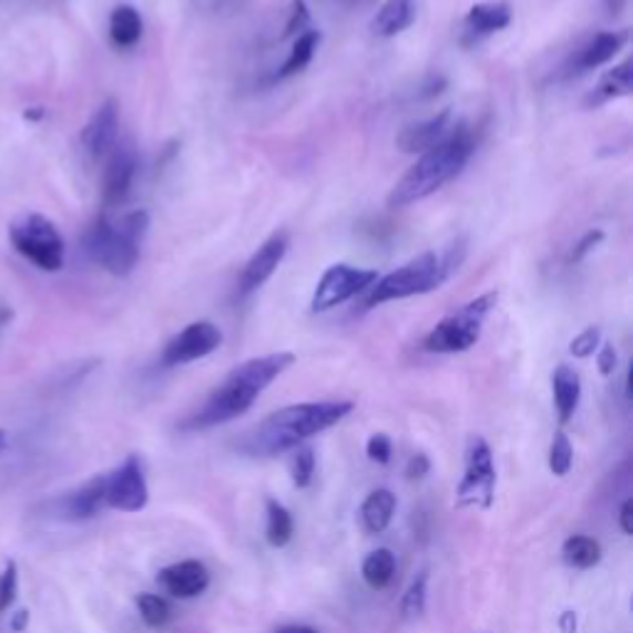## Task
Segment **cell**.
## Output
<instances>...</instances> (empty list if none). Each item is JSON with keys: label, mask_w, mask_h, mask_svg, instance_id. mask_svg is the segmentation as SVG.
Listing matches in <instances>:
<instances>
[{"label": "cell", "mask_w": 633, "mask_h": 633, "mask_svg": "<svg viewBox=\"0 0 633 633\" xmlns=\"http://www.w3.org/2000/svg\"><path fill=\"white\" fill-rule=\"evenodd\" d=\"M116 134H120V104L116 100H106L82 129L84 152L94 159L110 154L116 144Z\"/></svg>", "instance_id": "16"}, {"label": "cell", "mask_w": 633, "mask_h": 633, "mask_svg": "<svg viewBox=\"0 0 633 633\" xmlns=\"http://www.w3.org/2000/svg\"><path fill=\"white\" fill-rule=\"evenodd\" d=\"M512 23V10L506 0H486V3H476L468 10L463 20L466 40L478 42L488 35L506 30Z\"/></svg>", "instance_id": "18"}, {"label": "cell", "mask_w": 633, "mask_h": 633, "mask_svg": "<svg viewBox=\"0 0 633 633\" xmlns=\"http://www.w3.org/2000/svg\"><path fill=\"white\" fill-rule=\"evenodd\" d=\"M144 35L142 13L134 6H116L110 18V38L116 48H134Z\"/></svg>", "instance_id": "23"}, {"label": "cell", "mask_w": 633, "mask_h": 633, "mask_svg": "<svg viewBox=\"0 0 633 633\" xmlns=\"http://www.w3.org/2000/svg\"><path fill=\"white\" fill-rule=\"evenodd\" d=\"M6 446H8V436H6L3 428H0V450H6Z\"/></svg>", "instance_id": "46"}, {"label": "cell", "mask_w": 633, "mask_h": 633, "mask_svg": "<svg viewBox=\"0 0 633 633\" xmlns=\"http://www.w3.org/2000/svg\"><path fill=\"white\" fill-rule=\"evenodd\" d=\"M223 345V331L208 319L191 321L176 337L166 341L161 351V364L164 367H184V364L211 357L213 351Z\"/></svg>", "instance_id": "10"}, {"label": "cell", "mask_w": 633, "mask_h": 633, "mask_svg": "<svg viewBox=\"0 0 633 633\" xmlns=\"http://www.w3.org/2000/svg\"><path fill=\"white\" fill-rule=\"evenodd\" d=\"M626 42H629L626 30L596 32V35L579 50V55L574 60V72H589L602 68V64H609L621 50H624Z\"/></svg>", "instance_id": "19"}, {"label": "cell", "mask_w": 633, "mask_h": 633, "mask_svg": "<svg viewBox=\"0 0 633 633\" xmlns=\"http://www.w3.org/2000/svg\"><path fill=\"white\" fill-rule=\"evenodd\" d=\"M602 544L586 534H572L570 540L562 544V560L572 570H592L602 562Z\"/></svg>", "instance_id": "26"}, {"label": "cell", "mask_w": 633, "mask_h": 633, "mask_svg": "<svg viewBox=\"0 0 633 633\" xmlns=\"http://www.w3.org/2000/svg\"><path fill=\"white\" fill-rule=\"evenodd\" d=\"M428 473H431V458L426 453H414L406 463V478L409 480H423Z\"/></svg>", "instance_id": "39"}, {"label": "cell", "mask_w": 633, "mask_h": 633, "mask_svg": "<svg viewBox=\"0 0 633 633\" xmlns=\"http://www.w3.org/2000/svg\"><path fill=\"white\" fill-rule=\"evenodd\" d=\"M396 574V557L386 547H379L367 554V560L361 562V579L367 582L374 592H381V589L389 586L394 582Z\"/></svg>", "instance_id": "27"}, {"label": "cell", "mask_w": 633, "mask_h": 633, "mask_svg": "<svg viewBox=\"0 0 633 633\" xmlns=\"http://www.w3.org/2000/svg\"><path fill=\"white\" fill-rule=\"evenodd\" d=\"M309 30V8L305 0H293V6H289V18L285 23V32L283 38H293L299 35V32Z\"/></svg>", "instance_id": "35"}, {"label": "cell", "mask_w": 633, "mask_h": 633, "mask_svg": "<svg viewBox=\"0 0 633 633\" xmlns=\"http://www.w3.org/2000/svg\"><path fill=\"white\" fill-rule=\"evenodd\" d=\"M16 251L45 273H58L64 265V241L48 218L25 216L10 228Z\"/></svg>", "instance_id": "8"}, {"label": "cell", "mask_w": 633, "mask_h": 633, "mask_svg": "<svg viewBox=\"0 0 633 633\" xmlns=\"http://www.w3.org/2000/svg\"><path fill=\"white\" fill-rule=\"evenodd\" d=\"M631 92H633V60H624L599 80L592 96H589V102L596 106L611 100H619V96H629Z\"/></svg>", "instance_id": "24"}, {"label": "cell", "mask_w": 633, "mask_h": 633, "mask_svg": "<svg viewBox=\"0 0 633 633\" xmlns=\"http://www.w3.org/2000/svg\"><path fill=\"white\" fill-rule=\"evenodd\" d=\"M139 171V156L132 146H114L104 171V206H122L132 193Z\"/></svg>", "instance_id": "14"}, {"label": "cell", "mask_w": 633, "mask_h": 633, "mask_svg": "<svg viewBox=\"0 0 633 633\" xmlns=\"http://www.w3.org/2000/svg\"><path fill=\"white\" fill-rule=\"evenodd\" d=\"M619 528L621 532L626 534V538H631L633 534V500H624L621 502V508H619Z\"/></svg>", "instance_id": "40"}, {"label": "cell", "mask_w": 633, "mask_h": 633, "mask_svg": "<svg viewBox=\"0 0 633 633\" xmlns=\"http://www.w3.org/2000/svg\"><path fill=\"white\" fill-rule=\"evenodd\" d=\"M293 364L295 354L289 351H275L265 354V357L243 361L241 367H235L228 377L221 381L218 389L188 418L184 428H188V431H206V428L223 426L233 421V418L248 414L257 401V396L277 377H283Z\"/></svg>", "instance_id": "1"}, {"label": "cell", "mask_w": 633, "mask_h": 633, "mask_svg": "<svg viewBox=\"0 0 633 633\" xmlns=\"http://www.w3.org/2000/svg\"><path fill=\"white\" fill-rule=\"evenodd\" d=\"M28 619H30L28 611H18V614L13 616V621H10V629H13L16 633H23L25 626H28Z\"/></svg>", "instance_id": "43"}, {"label": "cell", "mask_w": 633, "mask_h": 633, "mask_svg": "<svg viewBox=\"0 0 633 633\" xmlns=\"http://www.w3.org/2000/svg\"><path fill=\"white\" fill-rule=\"evenodd\" d=\"M476 154V136L468 124H453L441 144L428 149L389 193V208H406L450 184Z\"/></svg>", "instance_id": "3"}, {"label": "cell", "mask_w": 633, "mask_h": 633, "mask_svg": "<svg viewBox=\"0 0 633 633\" xmlns=\"http://www.w3.org/2000/svg\"><path fill=\"white\" fill-rule=\"evenodd\" d=\"M317 473V456L309 446H297L293 460H289V476H293V486L297 490H305L313 486Z\"/></svg>", "instance_id": "30"}, {"label": "cell", "mask_w": 633, "mask_h": 633, "mask_svg": "<svg viewBox=\"0 0 633 633\" xmlns=\"http://www.w3.org/2000/svg\"><path fill=\"white\" fill-rule=\"evenodd\" d=\"M146 231L149 213L142 208L124 213L120 221L100 216L92 228L84 233V253L90 255L92 263L104 267L106 273L124 277L139 263Z\"/></svg>", "instance_id": "4"}, {"label": "cell", "mask_w": 633, "mask_h": 633, "mask_svg": "<svg viewBox=\"0 0 633 633\" xmlns=\"http://www.w3.org/2000/svg\"><path fill=\"white\" fill-rule=\"evenodd\" d=\"M156 582L169 596L188 602V599L206 594V589L211 586V572L208 566L198 560H184L164 566V570L159 572Z\"/></svg>", "instance_id": "13"}, {"label": "cell", "mask_w": 633, "mask_h": 633, "mask_svg": "<svg viewBox=\"0 0 633 633\" xmlns=\"http://www.w3.org/2000/svg\"><path fill=\"white\" fill-rule=\"evenodd\" d=\"M354 411L351 401H307L277 409L263 418L245 438V450L251 456L273 458L285 450H295L309 438L337 426Z\"/></svg>", "instance_id": "2"}, {"label": "cell", "mask_w": 633, "mask_h": 633, "mask_svg": "<svg viewBox=\"0 0 633 633\" xmlns=\"http://www.w3.org/2000/svg\"><path fill=\"white\" fill-rule=\"evenodd\" d=\"M609 8H611V13H621L624 10V6L629 3V0H606Z\"/></svg>", "instance_id": "45"}, {"label": "cell", "mask_w": 633, "mask_h": 633, "mask_svg": "<svg viewBox=\"0 0 633 633\" xmlns=\"http://www.w3.org/2000/svg\"><path fill=\"white\" fill-rule=\"evenodd\" d=\"M606 238V233L602 228H592V231H586L582 238H579V243L574 245V251L570 253V263H582L584 257L589 253H594V248H599V243H602Z\"/></svg>", "instance_id": "37"}, {"label": "cell", "mask_w": 633, "mask_h": 633, "mask_svg": "<svg viewBox=\"0 0 633 633\" xmlns=\"http://www.w3.org/2000/svg\"><path fill=\"white\" fill-rule=\"evenodd\" d=\"M560 626L564 633H576V614L574 611H564L560 619Z\"/></svg>", "instance_id": "42"}, {"label": "cell", "mask_w": 633, "mask_h": 633, "mask_svg": "<svg viewBox=\"0 0 633 633\" xmlns=\"http://www.w3.org/2000/svg\"><path fill=\"white\" fill-rule=\"evenodd\" d=\"M287 248H289V238L285 231H280V233H273L270 238H267L261 248L253 253V257L245 263L243 275H241L238 287H241L243 297L257 293V289L270 280L277 267H280V263L285 261Z\"/></svg>", "instance_id": "12"}, {"label": "cell", "mask_w": 633, "mask_h": 633, "mask_svg": "<svg viewBox=\"0 0 633 633\" xmlns=\"http://www.w3.org/2000/svg\"><path fill=\"white\" fill-rule=\"evenodd\" d=\"M616 364H619V354L614 345H602L596 349V367L602 377H611V374L616 371Z\"/></svg>", "instance_id": "38"}, {"label": "cell", "mask_w": 633, "mask_h": 633, "mask_svg": "<svg viewBox=\"0 0 633 633\" xmlns=\"http://www.w3.org/2000/svg\"><path fill=\"white\" fill-rule=\"evenodd\" d=\"M106 508V476H96L84 482L78 490H72L70 496L58 500V512L62 520L82 522L92 520Z\"/></svg>", "instance_id": "17"}, {"label": "cell", "mask_w": 633, "mask_h": 633, "mask_svg": "<svg viewBox=\"0 0 633 633\" xmlns=\"http://www.w3.org/2000/svg\"><path fill=\"white\" fill-rule=\"evenodd\" d=\"M149 502V486L139 456H129L120 468L106 473V508L120 512H139Z\"/></svg>", "instance_id": "11"}, {"label": "cell", "mask_w": 633, "mask_h": 633, "mask_svg": "<svg viewBox=\"0 0 633 633\" xmlns=\"http://www.w3.org/2000/svg\"><path fill=\"white\" fill-rule=\"evenodd\" d=\"M453 263L448 261L446 255H436L433 251L416 255L414 261H409L401 267H396L394 273L379 277L367 289V309L384 305V303H396V299L416 297L433 293V289L441 287L450 275H453Z\"/></svg>", "instance_id": "5"}, {"label": "cell", "mask_w": 633, "mask_h": 633, "mask_svg": "<svg viewBox=\"0 0 633 633\" xmlns=\"http://www.w3.org/2000/svg\"><path fill=\"white\" fill-rule=\"evenodd\" d=\"M599 347H602V329L586 327L570 341V354L576 359H589V357H594Z\"/></svg>", "instance_id": "33"}, {"label": "cell", "mask_w": 633, "mask_h": 633, "mask_svg": "<svg viewBox=\"0 0 633 633\" xmlns=\"http://www.w3.org/2000/svg\"><path fill=\"white\" fill-rule=\"evenodd\" d=\"M426 602H428V572H418V576L401 596V616L406 621L421 619L426 611Z\"/></svg>", "instance_id": "31"}, {"label": "cell", "mask_w": 633, "mask_h": 633, "mask_svg": "<svg viewBox=\"0 0 633 633\" xmlns=\"http://www.w3.org/2000/svg\"><path fill=\"white\" fill-rule=\"evenodd\" d=\"M498 305V293H486L470 299L456 313L443 317L438 325L428 331L423 339V349L428 354H460L473 349L486 325L488 315Z\"/></svg>", "instance_id": "6"}, {"label": "cell", "mask_w": 633, "mask_h": 633, "mask_svg": "<svg viewBox=\"0 0 633 633\" xmlns=\"http://www.w3.org/2000/svg\"><path fill=\"white\" fill-rule=\"evenodd\" d=\"M498 470L492 460V450L486 438L473 436L466 450V470L456 488V508L466 510H490L496 502Z\"/></svg>", "instance_id": "7"}, {"label": "cell", "mask_w": 633, "mask_h": 633, "mask_svg": "<svg viewBox=\"0 0 633 633\" xmlns=\"http://www.w3.org/2000/svg\"><path fill=\"white\" fill-rule=\"evenodd\" d=\"M450 129H453V114H450V110H443L433 116H428V120L404 126L399 136H396V146H399L404 154L421 156L428 152V149L441 144L450 134Z\"/></svg>", "instance_id": "15"}, {"label": "cell", "mask_w": 633, "mask_h": 633, "mask_svg": "<svg viewBox=\"0 0 633 633\" xmlns=\"http://www.w3.org/2000/svg\"><path fill=\"white\" fill-rule=\"evenodd\" d=\"M552 394H554V409L560 414V421H572V416L582 401V379H579L576 369L560 364L552 374Z\"/></svg>", "instance_id": "20"}, {"label": "cell", "mask_w": 633, "mask_h": 633, "mask_svg": "<svg viewBox=\"0 0 633 633\" xmlns=\"http://www.w3.org/2000/svg\"><path fill=\"white\" fill-rule=\"evenodd\" d=\"M319 42H321V32L319 30H305V32H299L297 40H295V45L293 50H289V55L287 60L283 62V68L280 72L275 74V80H287V78H293V74L297 72H303L309 62H313L315 58V52L319 48Z\"/></svg>", "instance_id": "25"}, {"label": "cell", "mask_w": 633, "mask_h": 633, "mask_svg": "<svg viewBox=\"0 0 633 633\" xmlns=\"http://www.w3.org/2000/svg\"><path fill=\"white\" fill-rule=\"evenodd\" d=\"M377 280V270H364V267H354L347 263L329 265L319 277L309 307H313V313H327V309H335L357 295L367 293Z\"/></svg>", "instance_id": "9"}, {"label": "cell", "mask_w": 633, "mask_h": 633, "mask_svg": "<svg viewBox=\"0 0 633 633\" xmlns=\"http://www.w3.org/2000/svg\"><path fill=\"white\" fill-rule=\"evenodd\" d=\"M265 514H267V528H265V538L273 547H287L295 538V520L289 510L283 506V502H277L273 498L265 500Z\"/></svg>", "instance_id": "28"}, {"label": "cell", "mask_w": 633, "mask_h": 633, "mask_svg": "<svg viewBox=\"0 0 633 633\" xmlns=\"http://www.w3.org/2000/svg\"><path fill=\"white\" fill-rule=\"evenodd\" d=\"M396 506H399V500H396V496L389 488H379V490L369 492L359 510L364 530H367L369 534H381L389 530V524L396 514Z\"/></svg>", "instance_id": "21"}, {"label": "cell", "mask_w": 633, "mask_h": 633, "mask_svg": "<svg viewBox=\"0 0 633 633\" xmlns=\"http://www.w3.org/2000/svg\"><path fill=\"white\" fill-rule=\"evenodd\" d=\"M275 633H319V631H317V629H313V626H303V624H289V626L277 629Z\"/></svg>", "instance_id": "44"}, {"label": "cell", "mask_w": 633, "mask_h": 633, "mask_svg": "<svg viewBox=\"0 0 633 633\" xmlns=\"http://www.w3.org/2000/svg\"><path fill=\"white\" fill-rule=\"evenodd\" d=\"M16 594H18V564L10 560L6 562V570L0 574V614L16 604Z\"/></svg>", "instance_id": "34"}, {"label": "cell", "mask_w": 633, "mask_h": 633, "mask_svg": "<svg viewBox=\"0 0 633 633\" xmlns=\"http://www.w3.org/2000/svg\"><path fill=\"white\" fill-rule=\"evenodd\" d=\"M574 466V448L570 436L564 431H557L552 438V446H550V470L557 478H564L570 476V470Z\"/></svg>", "instance_id": "32"}, {"label": "cell", "mask_w": 633, "mask_h": 633, "mask_svg": "<svg viewBox=\"0 0 633 633\" xmlns=\"http://www.w3.org/2000/svg\"><path fill=\"white\" fill-rule=\"evenodd\" d=\"M367 456L369 460H374L377 466H389L391 456H394V446L391 438L386 433H374L367 441Z\"/></svg>", "instance_id": "36"}, {"label": "cell", "mask_w": 633, "mask_h": 633, "mask_svg": "<svg viewBox=\"0 0 633 633\" xmlns=\"http://www.w3.org/2000/svg\"><path fill=\"white\" fill-rule=\"evenodd\" d=\"M443 88H446V80L441 78V74H431V78L426 80V84H423V92H421V96L423 100H431V96H438L443 92Z\"/></svg>", "instance_id": "41"}, {"label": "cell", "mask_w": 633, "mask_h": 633, "mask_svg": "<svg viewBox=\"0 0 633 633\" xmlns=\"http://www.w3.org/2000/svg\"><path fill=\"white\" fill-rule=\"evenodd\" d=\"M136 609L149 629H164L171 624V619H174V609H171L169 599L159 594H139Z\"/></svg>", "instance_id": "29"}, {"label": "cell", "mask_w": 633, "mask_h": 633, "mask_svg": "<svg viewBox=\"0 0 633 633\" xmlns=\"http://www.w3.org/2000/svg\"><path fill=\"white\" fill-rule=\"evenodd\" d=\"M416 20V0H386L371 20V32L379 38H396Z\"/></svg>", "instance_id": "22"}]
</instances>
